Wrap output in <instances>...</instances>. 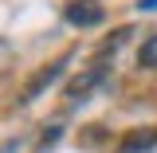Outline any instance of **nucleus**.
<instances>
[{"label": "nucleus", "mask_w": 157, "mask_h": 153, "mask_svg": "<svg viewBox=\"0 0 157 153\" xmlns=\"http://www.w3.org/2000/svg\"><path fill=\"white\" fill-rule=\"evenodd\" d=\"M63 67H67V55H63V59H55L51 67H43V71H39V78L32 82V86H28V94H24V98H36L39 90H43V86H47V82H51V78H55L59 71H63Z\"/></svg>", "instance_id": "4"}, {"label": "nucleus", "mask_w": 157, "mask_h": 153, "mask_svg": "<svg viewBox=\"0 0 157 153\" xmlns=\"http://www.w3.org/2000/svg\"><path fill=\"white\" fill-rule=\"evenodd\" d=\"M137 67H145V71L157 67V36H149V39H145V47L137 51Z\"/></svg>", "instance_id": "6"}, {"label": "nucleus", "mask_w": 157, "mask_h": 153, "mask_svg": "<svg viewBox=\"0 0 157 153\" xmlns=\"http://www.w3.org/2000/svg\"><path fill=\"white\" fill-rule=\"evenodd\" d=\"M102 0H71L67 4V20L75 24V28H94V24H102Z\"/></svg>", "instance_id": "1"}, {"label": "nucleus", "mask_w": 157, "mask_h": 153, "mask_svg": "<svg viewBox=\"0 0 157 153\" xmlns=\"http://www.w3.org/2000/svg\"><path fill=\"white\" fill-rule=\"evenodd\" d=\"M141 8H157V0H141Z\"/></svg>", "instance_id": "7"}, {"label": "nucleus", "mask_w": 157, "mask_h": 153, "mask_svg": "<svg viewBox=\"0 0 157 153\" xmlns=\"http://www.w3.org/2000/svg\"><path fill=\"white\" fill-rule=\"evenodd\" d=\"M98 82H102V71H86V75L82 78H71V82H67V90H63V98H67V102H75V98H86L90 94V90H94Z\"/></svg>", "instance_id": "2"}, {"label": "nucleus", "mask_w": 157, "mask_h": 153, "mask_svg": "<svg viewBox=\"0 0 157 153\" xmlns=\"http://www.w3.org/2000/svg\"><path fill=\"white\" fill-rule=\"evenodd\" d=\"M153 141H157L153 130H137V134H126V141L118 145V153H145Z\"/></svg>", "instance_id": "3"}, {"label": "nucleus", "mask_w": 157, "mask_h": 153, "mask_svg": "<svg viewBox=\"0 0 157 153\" xmlns=\"http://www.w3.org/2000/svg\"><path fill=\"white\" fill-rule=\"evenodd\" d=\"M130 36H134V28H130V24H126V28H118V32H114V36H110V39H102V51H98V59L114 55L118 47H122V39H130Z\"/></svg>", "instance_id": "5"}]
</instances>
